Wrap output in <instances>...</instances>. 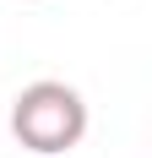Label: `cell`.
Masks as SVG:
<instances>
[{
    "label": "cell",
    "mask_w": 152,
    "mask_h": 158,
    "mask_svg": "<svg viewBox=\"0 0 152 158\" xmlns=\"http://www.w3.org/2000/svg\"><path fill=\"white\" fill-rule=\"evenodd\" d=\"M11 131L38 158L71 153L87 136V98L71 82H27L16 93V104H11Z\"/></svg>",
    "instance_id": "obj_1"
}]
</instances>
